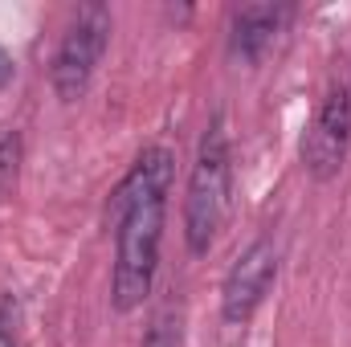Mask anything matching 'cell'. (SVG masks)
Segmentation results:
<instances>
[{
  "mask_svg": "<svg viewBox=\"0 0 351 347\" xmlns=\"http://www.w3.org/2000/svg\"><path fill=\"white\" fill-rule=\"evenodd\" d=\"M274 278H278V246L269 237L250 241L237 254V261L229 265L225 282H221V315H225V323H233V327L250 323L258 315V307L265 302Z\"/></svg>",
  "mask_w": 351,
  "mask_h": 347,
  "instance_id": "cell-5",
  "label": "cell"
},
{
  "mask_svg": "<svg viewBox=\"0 0 351 347\" xmlns=\"http://www.w3.org/2000/svg\"><path fill=\"white\" fill-rule=\"evenodd\" d=\"M16 168H21V135L8 131L0 135V196L16 184Z\"/></svg>",
  "mask_w": 351,
  "mask_h": 347,
  "instance_id": "cell-8",
  "label": "cell"
},
{
  "mask_svg": "<svg viewBox=\"0 0 351 347\" xmlns=\"http://www.w3.org/2000/svg\"><path fill=\"white\" fill-rule=\"evenodd\" d=\"M180 344H184V315H180V307H164L152 319L143 347H180Z\"/></svg>",
  "mask_w": 351,
  "mask_h": 347,
  "instance_id": "cell-7",
  "label": "cell"
},
{
  "mask_svg": "<svg viewBox=\"0 0 351 347\" xmlns=\"http://www.w3.org/2000/svg\"><path fill=\"white\" fill-rule=\"evenodd\" d=\"M106 45H110V8L82 4L74 12V21L66 25L58 53H53V66H49V82L62 102H74L86 94V86L94 82V74L106 58Z\"/></svg>",
  "mask_w": 351,
  "mask_h": 347,
  "instance_id": "cell-3",
  "label": "cell"
},
{
  "mask_svg": "<svg viewBox=\"0 0 351 347\" xmlns=\"http://www.w3.org/2000/svg\"><path fill=\"white\" fill-rule=\"evenodd\" d=\"M351 152V90L331 86L302 135V168L311 180L327 184L343 172Z\"/></svg>",
  "mask_w": 351,
  "mask_h": 347,
  "instance_id": "cell-4",
  "label": "cell"
},
{
  "mask_svg": "<svg viewBox=\"0 0 351 347\" xmlns=\"http://www.w3.org/2000/svg\"><path fill=\"white\" fill-rule=\"evenodd\" d=\"M229 208H233V147H229L225 119L213 115V123L200 135L184 188V241L196 258L213 250V241L229 221Z\"/></svg>",
  "mask_w": 351,
  "mask_h": 347,
  "instance_id": "cell-2",
  "label": "cell"
},
{
  "mask_svg": "<svg viewBox=\"0 0 351 347\" xmlns=\"http://www.w3.org/2000/svg\"><path fill=\"white\" fill-rule=\"evenodd\" d=\"M8 78V62H4V53H0V82Z\"/></svg>",
  "mask_w": 351,
  "mask_h": 347,
  "instance_id": "cell-10",
  "label": "cell"
},
{
  "mask_svg": "<svg viewBox=\"0 0 351 347\" xmlns=\"http://www.w3.org/2000/svg\"><path fill=\"white\" fill-rule=\"evenodd\" d=\"M176 180V156L168 147H147L131 172L119 180L110 196V225H114V270H110V302L119 315H131L147 302L160 246L168 221V192Z\"/></svg>",
  "mask_w": 351,
  "mask_h": 347,
  "instance_id": "cell-1",
  "label": "cell"
},
{
  "mask_svg": "<svg viewBox=\"0 0 351 347\" xmlns=\"http://www.w3.org/2000/svg\"><path fill=\"white\" fill-rule=\"evenodd\" d=\"M282 16H286V8H278V4H245V8H237L233 25H229V53L241 58L245 66H258L269 53L278 29H282Z\"/></svg>",
  "mask_w": 351,
  "mask_h": 347,
  "instance_id": "cell-6",
  "label": "cell"
},
{
  "mask_svg": "<svg viewBox=\"0 0 351 347\" xmlns=\"http://www.w3.org/2000/svg\"><path fill=\"white\" fill-rule=\"evenodd\" d=\"M0 347H21L16 323H12V298H0Z\"/></svg>",
  "mask_w": 351,
  "mask_h": 347,
  "instance_id": "cell-9",
  "label": "cell"
}]
</instances>
